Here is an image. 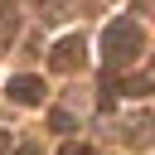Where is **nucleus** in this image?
I'll return each instance as SVG.
<instances>
[{
	"mask_svg": "<svg viewBox=\"0 0 155 155\" xmlns=\"http://www.w3.org/2000/svg\"><path fill=\"white\" fill-rule=\"evenodd\" d=\"M140 53V24L136 19H111L107 29H102V58H107V68H126L131 58Z\"/></svg>",
	"mask_w": 155,
	"mask_h": 155,
	"instance_id": "obj_1",
	"label": "nucleus"
},
{
	"mask_svg": "<svg viewBox=\"0 0 155 155\" xmlns=\"http://www.w3.org/2000/svg\"><path fill=\"white\" fill-rule=\"evenodd\" d=\"M121 140H126L131 150H145V145L155 140V111H131V116L121 121Z\"/></svg>",
	"mask_w": 155,
	"mask_h": 155,
	"instance_id": "obj_2",
	"label": "nucleus"
},
{
	"mask_svg": "<svg viewBox=\"0 0 155 155\" xmlns=\"http://www.w3.org/2000/svg\"><path fill=\"white\" fill-rule=\"evenodd\" d=\"M82 63H87L82 39H58L53 53H48V68H53V73H73V68H82Z\"/></svg>",
	"mask_w": 155,
	"mask_h": 155,
	"instance_id": "obj_3",
	"label": "nucleus"
},
{
	"mask_svg": "<svg viewBox=\"0 0 155 155\" xmlns=\"http://www.w3.org/2000/svg\"><path fill=\"white\" fill-rule=\"evenodd\" d=\"M44 97H48L44 78H34V73H19V78H10V102H24V107H39Z\"/></svg>",
	"mask_w": 155,
	"mask_h": 155,
	"instance_id": "obj_4",
	"label": "nucleus"
},
{
	"mask_svg": "<svg viewBox=\"0 0 155 155\" xmlns=\"http://www.w3.org/2000/svg\"><path fill=\"white\" fill-rule=\"evenodd\" d=\"M121 92H126V97H150V92H155V78H140V73H136V78H121Z\"/></svg>",
	"mask_w": 155,
	"mask_h": 155,
	"instance_id": "obj_5",
	"label": "nucleus"
},
{
	"mask_svg": "<svg viewBox=\"0 0 155 155\" xmlns=\"http://www.w3.org/2000/svg\"><path fill=\"white\" fill-rule=\"evenodd\" d=\"M48 126H53V131H58V136H73V131H78V116H73V111H68V107H58V111H53V116H48Z\"/></svg>",
	"mask_w": 155,
	"mask_h": 155,
	"instance_id": "obj_6",
	"label": "nucleus"
},
{
	"mask_svg": "<svg viewBox=\"0 0 155 155\" xmlns=\"http://www.w3.org/2000/svg\"><path fill=\"white\" fill-rule=\"evenodd\" d=\"M116 92H121V82H116V78H107V82H102V92H97V107H102V111H111V107H116Z\"/></svg>",
	"mask_w": 155,
	"mask_h": 155,
	"instance_id": "obj_7",
	"label": "nucleus"
},
{
	"mask_svg": "<svg viewBox=\"0 0 155 155\" xmlns=\"http://www.w3.org/2000/svg\"><path fill=\"white\" fill-rule=\"evenodd\" d=\"M58 155H97V150H92V145H82V140H68Z\"/></svg>",
	"mask_w": 155,
	"mask_h": 155,
	"instance_id": "obj_8",
	"label": "nucleus"
},
{
	"mask_svg": "<svg viewBox=\"0 0 155 155\" xmlns=\"http://www.w3.org/2000/svg\"><path fill=\"white\" fill-rule=\"evenodd\" d=\"M15 150V140H10V131H0V155H10Z\"/></svg>",
	"mask_w": 155,
	"mask_h": 155,
	"instance_id": "obj_9",
	"label": "nucleus"
},
{
	"mask_svg": "<svg viewBox=\"0 0 155 155\" xmlns=\"http://www.w3.org/2000/svg\"><path fill=\"white\" fill-rule=\"evenodd\" d=\"M10 155H44L39 145H19V150H10Z\"/></svg>",
	"mask_w": 155,
	"mask_h": 155,
	"instance_id": "obj_10",
	"label": "nucleus"
},
{
	"mask_svg": "<svg viewBox=\"0 0 155 155\" xmlns=\"http://www.w3.org/2000/svg\"><path fill=\"white\" fill-rule=\"evenodd\" d=\"M5 44H10V39H0V53H5Z\"/></svg>",
	"mask_w": 155,
	"mask_h": 155,
	"instance_id": "obj_11",
	"label": "nucleus"
}]
</instances>
